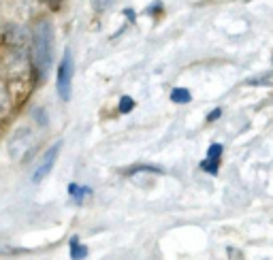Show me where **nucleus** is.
Listing matches in <instances>:
<instances>
[{
    "mask_svg": "<svg viewBox=\"0 0 273 260\" xmlns=\"http://www.w3.org/2000/svg\"><path fill=\"white\" fill-rule=\"evenodd\" d=\"M32 64L39 81H45L53 64V26L49 19L36 21L32 30Z\"/></svg>",
    "mask_w": 273,
    "mask_h": 260,
    "instance_id": "obj_1",
    "label": "nucleus"
},
{
    "mask_svg": "<svg viewBox=\"0 0 273 260\" xmlns=\"http://www.w3.org/2000/svg\"><path fill=\"white\" fill-rule=\"evenodd\" d=\"M73 73H75V62H73V53L71 49L64 51L60 68H58V81H56V88L60 98L66 102L71 100V92H73Z\"/></svg>",
    "mask_w": 273,
    "mask_h": 260,
    "instance_id": "obj_2",
    "label": "nucleus"
},
{
    "mask_svg": "<svg viewBox=\"0 0 273 260\" xmlns=\"http://www.w3.org/2000/svg\"><path fill=\"white\" fill-rule=\"evenodd\" d=\"M60 147H62V141H56V143H53L51 147L45 151V154H43L41 164L36 166L34 175H32V181H34V183L43 181V177H47V175H49V173H51L53 164H56V160H58V154H60Z\"/></svg>",
    "mask_w": 273,
    "mask_h": 260,
    "instance_id": "obj_3",
    "label": "nucleus"
},
{
    "mask_svg": "<svg viewBox=\"0 0 273 260\" xmlns=\"http://www.w3.org/2000/svg\"><path fill=\"white\" fill-rule=\"evenodd\" d=\"M171 100L173 102H190L192 96H190V92L186 88H175L173 92H171Z\"/></svg>",
    "mask_w": 273,
    "mask_h": 260,
    "instance_id": "obj_4",
    "label": "nucleus"
},
{
    "mask_svg": "<svg viewBox=\"0 0 273 260\" xmlns=\"http://www.w3.org/2000/svg\"><path fill=\"white\" fill-rule=\"evenodd\" d=\"M245 85H273V70L260 75V77H254V79L245 81Z\"/></svg>",
    "mask_w": 273,
    "mask_h": 260,
    "instance_id": "obj_5",
    "label": "nucleus"
},
{
    "mask_svg": "<svg viewBox=\"0 0 273 260\" xmlns=\"http://www.w3.org/2000/svg\"><path fill=\"white\" fill-rule=\"evenodd\" d=\"M71 256L73 258H85V256H88V250H85V247L77 239H73L71 241Z\"/></svg>",
    "mask_w": 273,
    "mask_h": 260,
    "instance_id": "obj_6",
    "label": "nucleus"
},
{
    "mask_svg": "<svg viewBox=\"0 0 273 260\" xmlns=\"http://www.w3.org/2000/svg\"><path fill=\"white\" fill-rule=\"evenodd\" d=\"M7 107H9V90H7V85L0 81V113L7 109Z\"/></svg>",
    "mask_w": 273,
    "mask_h": 260,
    "instance_id": "obj_7",
    "label": "nucleus"
},
{
    "mask_svg": "<svg viewBox=\"0 0 273 260\" xmlns=\"http://www.w3.org/2000/svg\"><path fill=\"white\" fill-rule=\"evenodd\" d=\"M135 107V100L130 98V96H122V100H120V113H128Z\"/></svg>",
    "mask_w": 273,
    "mask_h": 260,
    "instance_id": "obj_8",
    "label": "nucleus"
},
{
    "mask_svg": "<svg viewBox=\"0 0 273 260\" xmlns=\"http://www.w3.org/2000/svg\"><path fill=\"white\" fill-rule=\"evenodd\" d=\"M220 154H222V145H211L209 151H207V158H209V160H218V158H220Z\"/></svg>",
    "mask_w": 273,
    "mask_h": 260,
    "instance_id": "obj_9",
    "label": "nucleus"
},
{
    "mask_svg": "<svg viewBox=\"0 0 273 260\" xmlns=\"http://www.w3.org/2000/svg\"><path fill=\"white\" fill-rule=\"evenodd\" d=\"M68 192H71V194H77V198H81L83 194H90L92 190H90V188H79V186H75V183H73V186L68 188Z\"/></svg>",
    "mask_w": 273,
    "mask_h": 260,
    "instance_id": "obj_10",
    "label": "nucleus"
},
{
    "mask_svg": "<svg viewBox=\"0 0 273 260\" xmlns=\"http://www.w3.org/2000/svg\"><path fill=\"white\" fill-rule=\"evenodd\" d=\"M113 2L115 0H94V7H96V11H107Z\"/></svg>",
    "mask_w": 273,
    "mask_h": 260,
    "instance_id": "obj_11",
    "label": "nucleus"
},
{
    "mask_svg": "<svg viewBox=\"0 0 273 260\" xmlns=\"http://www.w3.org/2000/svg\"><path fill=\"white\" fill-rule=\"evenodd\" d=\"M203 169H205V171H209V173H216L218 171V160H205V162H203Z\"/></svg>",
    "mask_w": 273,
    "mask_h": 260,
    "instance_id": "obj_12",
    "label": "nucleus"
},
{
    "mask_svg": "<svg viewBox=\"0 0 273 260\" xmlns=\"http://www.w3.org/2000/svg\"><path fill=\"white\" fill-rule=\"evenodd\" d=\"M47 4H49L51 9H58V7L62 4V0H47Z\"/></svg>",
    "mask_w": 273,
    "mask_h": 260,
    "instance_id": "obj_13",
    "label": "nucleus"
},
{
    "mask_svg": "<svg viewBox=\"0 0 273 260\" xmlns=\"http://www.w3.org/2000/svg\"><path fill=\"white\" fill-rule=\"evenodd\" d=\"M220 109H216V111H211V115H209V120H216V117H220Z\"/></svg>",
    "mask_w": 273,
    "mask_h": 260,
    "instance_id": "obj_14",
    "label": "nucleus"
}]
</instances>
